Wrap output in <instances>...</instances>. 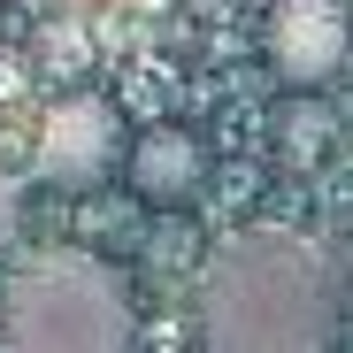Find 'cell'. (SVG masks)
I'll return each mask as SVG.
<instances>
[{"label": "cell", "mask_w": 353, "mask_h": 353, "mask_svg": "<svg viewBox=\"0 0 353 353\" xmlns=\"http://www.w3.org/2000/svg\"><path fill=\"white\" fill-rule=\"evenodd\" d=\"M330 154H338V115L323 108V92H292L276 108V161L300 169V176H315Z\"/></svg>", "instance_id": "6"}, {"label": "cell", "mask_w": 353, "mask_h": 353, "mask_svg": "<svg viewBox=\"0 0 353 353\" xmlns=\"http://www.w3.org/2000/svg\"><path fill=\"white\" fill-rule=\"evenodd\" d=\"M16 223H23V200H16V176L0 169V246L16 239Z\"/></svg>", "instance_id": "8"}, {"label": "cell", "mask_w": 353, "mask_h": 353, "mask_svg": "<svg viewBox=\"0 0 353 353\" xmlns=\"http://www.w3.org/2000/svg\"><path fill=\"white\" fill-rule=\"evenodd\" d=\"M123 169H131V192H139V200L176 208V200L200 192V176H208V146H200L185 123H154V131L123 139Z\"/></svg>", "instance_id": "5"}, {"label": "cell", "mask_w": 353, "mask_h": 353, "mask_svg": "<svg viewBox=\"0 0 353 353\" xmlns=\"http://www.w3.org/2000/svg\"><path fill=\"white\" fill-rule=\"evenodd\" d=\"M269 70L292 92H323L345 70V8L338 0H276L269 8Z\"/></svg>", "instance_id": "4"}, {"label": "cell", "mask_w": 353, "mask_h": 353, "mask_svg": "<svg viewBox=\"0 0 353 353\" xmlns=\"http://www.w3.org/2000/svg\"><path fill=\"white\" fill-rule=\"evenodd\" d=\"M39 176L54 192H92L123 169V115L92 92H62L39 123V146H31Z\"/></svg>", "instance_id": "3"}, {"label": "cell", "mask_w": 353, "mask_h": 353, "mask_svg": "<svg viewBox=\"0 0 353 353\" xmlns=\"http://www.w3.org/2000/svg\"><path fill=\"white\" fill-rule=\"evenodd\" d=\"M46 62L62 70V77H85V62H92V46H85V39H77L70 23H54V31H46Z\"/></svg>", "instance_id": "7"}, {"label": "cell", "mask_w": 353, "mask_h": 353, "mask_svg": "<svg viewBox=\"0 0 353 353\" xmlns=\"http://www.w3.org/2000/svg\"><path fill=\"white\" fill-rule=\"evenodd\" d=\"M338 330V276L292 230H230L200 261L208 353H323Z\"/></svg>", "instance_id": "1"}, {"label": "cell", "mask_w": 353, "mask_h": 353, "mask_svg": "<svg viewBox=\"0 0 353 353\" xmlns=\"http://www.w3.org/2000/svg\"><path fill=\"white\" fill-rule=\"evenodd\" d=\"M0 323L16 353H131V284L85 246H46L8 276Z\"/></svg>", "instance_id": "2"}]
</instances>
